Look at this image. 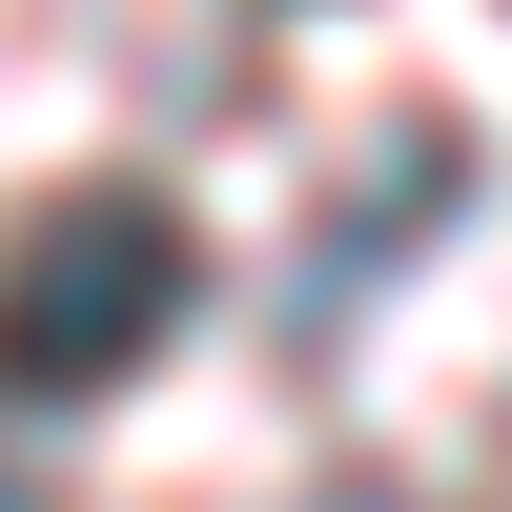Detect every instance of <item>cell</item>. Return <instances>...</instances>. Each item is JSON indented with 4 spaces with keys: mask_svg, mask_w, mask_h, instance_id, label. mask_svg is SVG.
<instances>
[{
    "mask_svg": "<svg viewBox=\"0 0 512 512\" xmlns=\"http://www.w3.org/2000/svg\"><path fill=\"white\" fill-rule=\"evenodd\" d=\"M185 328V205L164 185H62L21 246H0V390L21 410H82Z\"/></svg>",
    "mask_w": 512,
    "mask_h": 512,
    "instance_id": "cell-1",
    "label": "cell"
},
{
    "mask_svg": "<svg viewBox=\"0 0 512 512\" xmlns=\"http://www.w3.org/2000/svg\"><path fill=\"white\" fill-rule=\"evenodd\" d=\"M308 512H410V492H390V472H328V492H308Z\"/></svg>",
    "mask_w": 512,
    "mask_h": 512,
    "instance_id": "cell-2",
    "label": "cell"
},
{
    "mask_svg": "<svg viewBox=\"0 0 512 512\" xmlns=\"http://www.w3.org/2000/svg\"><path fill=\"white\" fill-rule=\"evenodd\" d=\"M0 512H41V472H0Z\"/></svg>",
    "mask_w": 512,
    "mask_h": 512,
    "instance_id": "cell-3",
    "label": "cell"
},
{
    "mask_svg": "<svg viewBox=\"0 0 512 512\" xmlns=\"http://www.w3.org/2000/svg\"><path fill=\"white\" fill-rule=\"evenodd\" d=\"M492 512H512V431H492Z\"/></svg>",
    "mask_w": 512,
    "mask_h": 512,
    "instance_id": "cell-4",
    "label": "cell"
}]
</instances>
